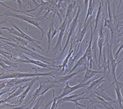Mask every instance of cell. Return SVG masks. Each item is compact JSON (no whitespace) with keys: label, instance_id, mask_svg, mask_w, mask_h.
<instances>
[{"label":"cell","instance_id":"6da1fadb","mask_svg":"<svg viewBox=\"0 0 123 109\" xmlns=\"http://www.w3.org/2000/svg\"><path fill=\"white\" fill-rule=\"evenodd\" d=\"M41 1L42 2L41 3L37 6L35 8L30 10L28 11L27 12L33 11L37 8H38L39 6H40V10L36 16H39V15L42 13V12H43L44 10L48 11V13L45 14V16H47V14H48V13L50 11H52L53 12L54 14L55 15L57 14L58 16V17H59V19L60 20V25H61L62 18L61 14L58 12L59 8L60 7V3L58 4H57L58 1L49 0L46 1L41 0Z\"/></svg>","mask_w":123,"mask_h":109},{"label":"cell","instance_id":"d590c367","mask_svg":"<svg viewBox=\"0 0 123 109\" xmlns=\"http://www.w3.org/2000/svg\"><path fill=\"white\" fill-rule=\"evenodd\" d=\"M89 107H88V108H87V109H89Z\"/></svg>","mask_w":123,"mask_h":109},{"label":"cell","instance_id":"9a60e30c","mask_svg":"<svg viewBox=\"0 0 123 109\" xmlns=\"http://www.w3.org/2000/svg\"><path fill=\"white\" fill-rule=\"evenodd\" d=\"M105 74H104V75L102 77H100L98 79L95 80L96 78L94 79L92 81V83L90 84L89 86L87 87V88L86 90L84 91L83 92H82V95L84 94L89 93H92L94 92L96 89L100 87V85L103 82L105 81V80H104V78L105 76Z\"/></svg>","mask_w":123,"mask_h":109},{"label":"cell","instance_id":"277c9868","mask_svg":"<svg viewBox=\"0 0 123 109\" xmlns=\"http://www.w3.org/2000/svg\"><path fill=\"white\" fill-rule=\"evenodd\" d=\"M47 81H40L39 80L40 82V86L38 88L35 92L34 93L32 96V100L30 102L29 104L32 102L31 104L30 105V107L31 109L33 104V103L35 101V99L39 97L43 96L47 92L51 89L55 88H58L61 85L58 84H55L50 81V80L47 79Z\"/></svg>","mask_w":123,"mask_h":109},{"label":"cell","instance_id":"ac0fdd59","mask_svg":"<svg viewBox=\"0 0 123 109\" xmlns=\"http://www.w3.org/2000/svg\"><path fill=\"white\" fill-rule=\"evenodd\" d=\"M39 80V76L34 77L33 79H32L31 81L29 83H28L27 87L25 89V90L24 91V92L21 95H19L18 97H17V99H19L18 101V104H19V106L21 105V104L24 101V99H25L26 96H27V94H28L29 92L35 83L37 81Z\"/></svg>","mask_w":123,"mask_h":109},{"label":"cell","instance_id":"d6a6232c","mask_svg":"<svg viewBox=\"0 0 123 109\" xmlns=\"http://www.w3.org/2000/svg\"><path fill=\"white\" fill-rule=\"evenodd\" d=\"M13 89L14 88H13L11 89H6V90H5V91H3L0 92V97L2 95L5 94V93H7V92H10L12 91Z\"/></svg>","mask_w":123,"mask_h":109},{"label":"cell","instance_id":"4fadbf2b","mask_svg":"<svg viewBox=\"0 0 123 109\" xmlns=\"http://www.w3.org/2000/svg\"><path fill=\"white\" fill-rule=\"evenodd\" d=\"M86 69L85 68L80 70L76 72H74L70 74H68L66 75H64L63 76H56L55 78V79L53 80H50L51 82L54 83L55 84H58V85H61L62 84L66 83L69 80H71L74 78V76L77 74L81 71H84Z\"/></svg>","mask_w":123,"mask_h":109},{"label":"cell","instance_id":"7402d4cb","mask_svg":"<svg viewBox=\"0 0 123 109\" xmlns=\"http://www.w3.org/2000/svg\"><path fill=\"white\" fill-rule=\"evenodd\" d=\"M103 73V72L93 70L91 69H88L87 68L86 69V73L83 77V79L82 80L80 83H86L91 78L97 75V74L99 73Z\"/></svg>","mask_w":123,"mask_h":109},{"label":"cell","instance_id":"e575fe53","mask_svg":"<svg viewBox=\"0 0 123 109\" xmlns=\"http://www.w3.org/2000/svg\"><path fill=\"white\" fill-rule=\"evenodd\" d=\"M0 16H3V14H2V15H1V14H0Z\"/></svg>","mask_w":123,"mask_h":109},{"label":"cell","instance_id":"f1b7e54d","mask_svg":"<svg viewBox=\"0 0 123 109\" xmlns=\"http://www.w3.org/2000/svg\"><path fill=\"white\" fill-rule=\"evenodd\" d=\"M118 50L117 51V52L114 55V57L115 60H116L118 56V55L120 54V52L121 51V50L123 49V37L122 39L121 40L119 44V45L118 46Z\"/></svg>","mask_w":123,"mask_h":109},{"label":"cell","instance_id":"d4e9b609","mask_svg":"<svg viewBox=\"0 0 123 109\" xmlns=\"http://www.w3.org/2000/svg\"><path fill=\"white\" fill-rule=\"evenodd\" d=\"M55 15L53 14V19L51 21V23H50V25L49 29V31L47 33V37L48 38V49L47 52L48 53L49 52L50 49V45H51V42H52V40L51 38L52 37V27L54 26V19L55 18Z\"/></svg>","mask_w":123,"mask_h":109},{"label":"cell","instance_id":"8992f818","mask_svg":"<svg viewBox=\"0 0 123 109\" xmlns=\"http://www.w3.org/2000/svg\"><path fill=\"white\" fill-rule=\"evenodd\" d=\"M82 93L78 94H74V95H71L68 97H65L62 98L57 100V103L60 106L63 102H73L74 103V105L76 106L77 108H78L79 109H81L80 107L82 106L83 107H85L86 106L84 104H80L79 103L78 101L82 99H86L90 100L89 96L87 97H80V96L82 95Z\"/></svg>","mask_w":123,"mask_h":109},{"label":"cell","instance_id":"4316f807","mask_svg":"<svg viewBox=\"0 0 123 109\" xmlns=\"http://www.w3.org/2000/svg\"><path fill=\"white\" fill-rule=\"evenodd\" d=\"M101 11H102V6H101V3H100L99 7V9H98V12L97 17H96V20H95V27L94 31H93V34H94V32H95V30H96V29H97V26L98 21H99V18H100V14H101Z\"/></svg>","mask_w":123,"mask_h":109},{"label":"cell","instance_id":"2e32d148","mask_svg":"<svg viewBox=\"0 0 123 109\" xmlns=\"http://www.w3.org/2000/svg\"><path fill=\"white\" fill-rule=\"evenodd\" d=\"M92 22L90 23V27H91V34L90 36V40L88 47L87 48L84 54L86 55L88 60V64L90 63V69H91L92 68V64H94V61L92 59L93 54H92V39L94 36V34H93V31H92Z\"/></svg>","mask_w":123,"mask_h":109},{"label":"cell","instance_id":"7a4b0ae2","mask_svg":"<svg viewBox=\"0 0 123 109\" xmlns=\"http://www.w3.org/2000/svg\"><path fill=\"white\" fill-rule=\"evenodd\" d=\"M10 23H11V24L13 26L15 29H16L18 30V31H16L15 29L12 28L11 29H9L7 27H3L1 28V29L8 30L9 31V33L13 34L14 35H16L19 37L22 38L23 39L29 42V43L31 42L32 45L35 47L39 49L42 51H44V50L43 49L42 47L39 45L41 44V41H37V40L33 39L31 37L29 36V35L24 33L13 22L10 21Z\"/></svg>","mask_w":123,"mask_h":109},{"label":"cell","instance_id":"1f68e13d","mask_svg":"<svg viewBox=\"0 0 123 109\" xmlns=\"http://www.w3.org/2000/svg\"><path fill=\"white\" fill-rule=\"evenodd\" d=\"M6 20H4V21H3L1 22H0V25H1V24H3L6 23ZM0 40H6V41H11V40L10 39H6V38H4V37H0Z\"/></svg>","mask_w":123,"mask_h":109},{"label":"cell","instance_id":"7c38bea8","mask_svg":"<svg viewBox=\"0 0 123 109\" xmlns=\"http://www.w3.org/2000/svg\"><path fill=\"white\" fill-rule=\"evenodd\" d=\"M117 80L113 81L108 87L112 85L114 86L117 96V99L116 101V104L118 105L121 109H123V98L121 92V89L123 86V82H119Z\"/></svg>","mask_w":123,"mask_h":109},{"label":"cell","instance_id":"f546056e","mask_svg":"<svg viewBox=\"0 0 123 109\" xmlns=\"http://www.w3.org/2000/svg\"><path fill=\"white\" fill-rule=\"evenodd\" d=\"M53 102L50 109H57L60 106L57 103V100L56 99V97L55 96L54 89H53Z\"/></svg>","mask_w":123,"mask_h":109},{"label":"cell","instance_id":"52a82bcc","mask_svg":"<svg viewBox=\"0 0 123 109\" xmlns=\"http://www.w3.org/2000/svg\"><path fill=\"white\" fill-rule=\"evenodd\" d=\"M94 80V79H93ZM87 81L85 83H80L77 85L71 87L69 86L68 84V82L67 81L66 83V86L63 89V92L61 95L58 97H56V99L57 100L58 99H60L62 98L65 97L67 95L71 93L72 92L77 90V89H79L82 88H87V86H89L90 84V83L92 82L93 81Z\"/></svg>","mask_w":123,"mask_h":109},{"label":"cell","instance_id":"30bf717a","mask_svg":"<svg viewBox=\"0 0 123 109\" xmlns=\"http://www.w3.org/2000/svg\"><path fill=\"white\" fill-rule=\"evenodd\" d=\"M105 44V33L103 31V18L102 19L101 26L99 30V37L98 40L97 45L99 48V56L98 60V67L100 66V61H103L102 57V52L103 47Z\"/></svg>","mask_w":123,"mask_h":109},{"label":"cell","instance_id":"d6986e66","mask_svg":"<svg viewBox=\"0 0 123 109\" xmlns=\"http://www.w3.org/2000/svg\"><path fill=\"white\" fill-rule=\"evenodd\" d=\"M92 17L90 16V17L88 18L87 21L86 22L84 26H82V29L80 31L78 32L77 33V35L75 38V43L78 44L79 43V46L81 44L82 41L83 40L85 34L86 32L87 31V30L88 27L90 24L92 22Z\"/></svg>","mask_w":123,"mask_h":109},{"label":"cell","instance_id":"9c48e42d","mask_svg":"<svg viewBox=\"0 0 123 109\" xmlns=\"http://www.w3.org/2000/svg\"><path fill=\"white\" fill-rule=\"evenodd\" d=\"M67 19H65L63 22L61 24V25L60 26L59 29H58L59 31H60V34L58 36L57 43L53 50V54L55 55L58 53V51H60V52L62 51V39L64 36V34L67 26Z\"/></svg>","mask_w":123,"mask_h":109},{"label":"cell","instance_id":"44dd1931","mask_svg":"<svg viewBox=\"0 0 123 109\" xmlns=\"http://www.w3.org/2000/svg\"><path fill=\"white\" fill-rule=\"evenodd\" d=\"M88 60H87V58L86 56V55L84 54L82 56L79 60L76 63L74 66L73 68L69 72L68 74H70L73 73V71H74L76 69L78 68H80V66H84V68L85 69H87V66H88Z\"/></svg>","mask_w":123,"mask_h":109},{"label":"cell","instance_id":"ffe728a7","mask_svg":"<svg viewBox=\"0 0 123 109\" xmlns=\"http://www.w3.org/2000/svg\"><path fill=\"white\" fill-rule=\"evenodd\" d=\"M94 92L96 95L100 97L106 101L111 102L113 103L116 104V101L113 100L111 98V97H110L105 92V90L102 87H99L96 89Z\"/></svg>","mask_w":123,"mask_h":109},{"label":"cell","instance_id":"e0dca14e","mask_svg":"<svg viewBox=\"0 0 123 109\" xmlns=\"http://www.w3.org/2000/svg\"><path fill=\"white\" fill-rule=\"evenodd\" d=\"M33 78H24L22 79H13L8 81L6 83V88L11 89L20 85H23L25 83L30 81Z\"/></svg>","mask_w":123,"mask_h":109},{"label":"cell","instance_id":"5bb4252c","mask_svg":"<svg viewBox=\"0 0 123 109\" xmlns=\"http://www.w3.org/2000/svg\"><path fill=\"white\" fill-rule=\"evenodd\" d=\"M90 101L93 103H98L104 106L106 109H115L112 104L113 103L108 102L96 94H91L89 96Z\"/></svg>","mask_w":123,"mask_h":109},{"label":"cell","instance_id":"83f0119b","mask_svg":"<svg viewBox=\"0 0 123 109\" xmlns=\"http://www.w3.org/2000/svg\"><path fill=\"white\" fill-rule=\"evenodd\" d=\"M44 99L45 98L43 97V96H40L39 99L37 100L36 104L34 106L32 109H39V108L41 106V105L42 104Z\"/></svg>","mask_w":123,"mask_h":109},{"label":"cell","instance_id":"484cf974","mask_svg":"<svg viewBox=\"0 0 123 109\" xmlns=\"http://www.w3.org/2000/svg\"><path fill=\"white\" fill-rule=\"evenodd\" d=\"M73 52H74V51H73V50L69 51L68 54L67 56L66 57L65 59L63 61V63H62V65H60L61 69H62L61 70L62 74V73L64 71L66 65L67 64L68 61L69 59V58H70Z\"/></svg>","mask_w":123,"mask_h":109},{"label":"cell","instance_id":"3957f363","mask_svg":"<svg viewBox=\"0 0 123 109\" xmlns=\"http://www.w3.org/2000/svg\"><path fill=\"white\" fill-rule=\"evenodd\" d=\"M3 16H8L12 17H16L19 19H22L28 22L29 23L34 25L37 28L40 30L42 33V36L41 37V40L42 39L45 32L43 31V29L41 27V22L40 21L43 19V18L38 17H30L28 16H24V15H19L17 14L12 13L10 11H6L3 14Z\"/></svg>","mask_w":123,"mask_h":109},{"label":"cell","instance_id":"cb8c5ba5","mask_svg":"<svg viewBox=\"0 0 123 109\" xmlns=\"http://www.w3.org/2000/svg\"><path fill=\"white\" fill-rule=\"evenodd\" d=\"M95 1L89 0V5H88V10H87V13L86 16V19L83 26H84L87 21L89 17L91 16L94 12V9L95 8Z\"/></svg>","mask_w":123,"mask_h":109},{"label":"cell","instance_id":"5b68a950","mask_svg":"<svg viewBox=\"0 0 123 109\" xmlns=\"http://www.w3.org/2000/svg\"><path fill=\"white\" fill-rule=\"evenodd\" d=\"M80 6H79L76 16L75 18L73 20V21L70 24V26H69L68 31V35L67 40L66 42V44H65L63 49H62V51L61 52V53L58 56V57L56 58V60H57V61L58 62L60 59H61L62 57L63 56L65 50H66V49L67 47V46L68 45L70 38L73 35V34H74V31H75V29H76V27L77 26V23H78V18H79V14L80 13Z\"/></svg>","mask_w":123,"mask_h":109},{"label":"cell","instance_id":"ba28073f","mask_svg":"<svg viewBox=\"0 0 123 109\" xmlns=\"http://www.w3.org/2000/svg\"><path fill=\"white\" fill-rule=\"evenodd\" d=\"M28 78V73H21L14 71H2L0 73V80L9 79H22Z\"/></svg>","mask_w":123,"mask_h":109},{"label":"cell","instance_id":"836d02e7","mask_svg":"<svg viewBox=\"0 0 123 109\" xmlns=\"http://www.w3.org/2000/svg\"><path fill=\"white\" fill-rule=\"evenodd\" d=\"M121 16H122V15H123V13H121V14H120V15L119 16H121Z\"/></svg>","mask_w":123,"mask_h":109},{"label":"cell","instance_id":"4dcf8cb0","mask_svg":"<svg viewBox=\"0 0 123 109\" xmlns=\"http://www.w3.org/2000/svg\"><path fill=\"white\" fill-rule=\"evenodd\" d=\"M73 7H74V4L73 3H71L69 4L68 8H67V11L65 19H67L68 17L69 16V15L72 11Z\"/></svg>","mask_w":123,"mask_h":109},{"label":"cell","instance_id":"603a6c76","mask_svg":"<svg viewBox=\"0 0 123 109\" xmlns=\"http://www.w3.org/2000/svg\"><path fill=\"white\" fill-rule=\"evenodd\" d=\"M19 104H12L4 103L0 104V109H29L30 107H26L25 106H19Z\"/></svg>","mask_w":123,"mask_h":109},{"label":"cell","instance_id":"8fae6325","mask_svg":"<svg viewBox=\"0 0 123 109\" xmlns=\"http://www.w3.org/2000/svg\"><path fill=\"white\" fill-rule=\"evenodd\" d=\"M23 57L24 58V60H22L21 59H16L15 60L16 62L20 63H32L34 64L37 66H40L44 68L47 69L49 70H58L57 69H55L54 68H51V66L49 65L48 64L44 63L42 61L37 60H34L30 58L27 56L25 55H23Z\"/></svg>","mask_w":123,"mask_h":109}]
</instances>
